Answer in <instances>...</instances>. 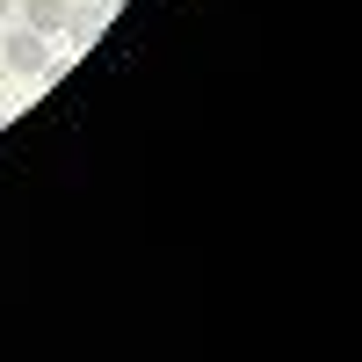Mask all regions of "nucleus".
I'll return each mask as SVG.
<instances>
[{
	"label": "nucleus",
	"instance_id": "obj_5",
	"mask_svg": "<svg viewBox=\"0 0 362 362\" xmlns=\"http://www.w3.org/2000/svg\"><path fill=\"white\" fill-rule=\"evenodd\" d=\"M0 87H8V66H0Z\"/></svg>",
	"mask_w": 362,
	"mask_h": 362
},
{
	"label": "nucleus",
	"instance_id": "obj_1",
	"mask_svg": "<svg viewBox=\"0 0 362 362\" xmlns=\"http://www.w3.org/2000/svg\"><path fill=\"white\" fill-rule=\"evenodd\" d=\"M0 66H8V73H44L51 66V37H44V29H8V37H0Z\"/></svg>",
	"mask_w": 362,
	"mask_h": 362
},
{
	"label": "nucleus",
	"instance_id": "obj_4",
	"mask_svg": "<svg viewBox=\"0 0 362 362\" xmlns=\"http://www.w3.org/2000/svg\"><path fill=\"white\" fill-rule=\"evenodd\" d=\"M8 8H15V0H0V22H8Z\"/></svg>",
	"mask_w": 362,
	"mask_h": 362
},
{
	"label": "nucleus",
	"instance_id": "obj_3",
	"mask_svg": "<svg viewBox=\"0 0 362 362\" xmlns=\"http://www.w3.org/2000/svg\"><path fill=\"white\" fill-rule=\"evenodd\" d=\"M66 37H73V44H95V37H102V8H73V15H66Z\"/></svg>",
	"mask_w": 362,
	"mask_h": 362
},
{
	"label": "nucleus",
	"instance_id": "obj_2",
	"mask_svg": "<svg viewBox=\"0 0 362 362\" xmlns=\"http://www.w3.org/2000/svg\"><path fill=\"white\" fill-rule=\"evenodd\" d=\"M66 15H73V0H22V22L44 29V37H58V29H66Z\"/></svg>",
	"mask_w": 362,
	"mask_h": 362
}]
</instances>
